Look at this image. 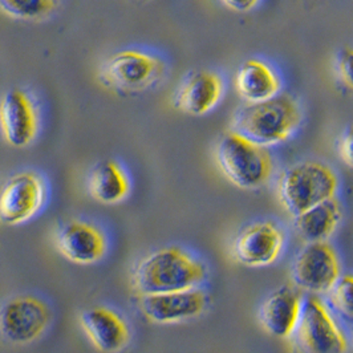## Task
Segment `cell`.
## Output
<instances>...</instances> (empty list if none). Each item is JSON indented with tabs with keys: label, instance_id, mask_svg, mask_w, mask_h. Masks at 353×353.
Returning <instances> with one entry per match:
<instances>
[{
	"label": "cell",
	"instance_id": "cell-1",
	"mask_svg": "<svg viewBox=\"0 0 353 353\" xmlns=\"http://www.w3.org/2000/svg\"><path fill=\"white\" fill-rule=\"evenodd\" d=\"M206 263L190 250L170 245L148 252L130 270L129 283L136 296L198 288L206 282Z\"/></svg>",
	"mask_w": 353,
	"mask_h": 353
},
{
	"label": "cell",
	"instance_id": "cell-2",
	"mask_svg": "<svg viewBox=\"0 0 353 353\" xmlns=\"http://www.w3.org/2000/svg\"><path fill=\"white\" fill-rule=\"evenodd\" d=\"M303 112L299 103L287 93L239 108L232 119V130L262 146L290 140L301 128Z\"/></svg>",
	"mask_w": 353,
	"mask_h": 353
},
{
	"label": "cell",
	"instance_id": "cell-3",
	"mask_svg": "<svg viewBox=\"0 0 353 353\" xmlns=\"http://www.w3.org/2000/svg\"><path fill=\"white\" fill-rule=\"evenodd\" d=\"M168 74V63L159 52L130 46L117 50L101 61L99 83L120 94H139L157 88Z\"/></svg>",
	"mask_w": 353,
	"mask_h": 353
},
{
	"label": "cell",
	"instance_id": "cell-4",
	"mask_svg": "<svg viewBox=\"0 0 353 353\" xmlns=\"http://www.w3.org/2000/svg\"><path fill=\"white\" fill-rule=\"evenodd\" d=\"M215 157L223 176L239 189H259L274 173V159L268 148L232 129L218 142Z\"/></svg>",
	"mask_w": 353,
	"mask_h": 353
},
{
	"label": "cell",
	"instance_id": "cell-5",
	"mask_svg": "<svg viewBox=\"0 0 353 353\" xmlns=\"http://www.w3.org/2000/svg\"><path fill=\"white\" fill-rule=\"evenodd\" d=\"M51 183L36 168L12 172L0 182V225L21 226L32 222L48 208Z\"/></svg>",
	"mask_w": 353,
	"mask_h": 353
},
{
	"label": "cell",
	"instance_id": "cell-6",
	"mask_svg": "<svg viewBox=\"0 0 353 353\" xmlns=\"http://www.w3.org/2000/svg\"><path fill=\"white\" fill-rule=\"evenodd\" d=\"M339 178L335 170L320 161H303L285 170L278 179V198L294 216L336 196Z\"/></svg>",
	"mask_w": 353,
	"mask_h": 353
},
{
	"label": "cell",
	"instance_id": "cell-7",
	"mask_svg": "<svg viewBox=\"0 0 353 353\" xmlns=\"http://www.w3.org/2000/svg\"><path fill=\"white\" fill-rule=\"evenodd\" d=\"M54 320L52 303L39 292H20L0 303V339L26 347L48 334Z\"/></svg>",
	"mask_w": 353,
	"mask_h": 353
},
{
	"label": "cell",
	"instance_id": "cell-8",
	"mask_svg": "<svg viewBox=\"0 0 353 353\" xmlns=\"http://www.w3.org/2000/svg\"><path fill=\"white\" fill-rule=\"evenodd\" d=\"M53 245L71 263L94 265L108 258L112 250V235L99 219L73 216L56 225Z\"/></svg>",
	"mask_w": 353,
	"mask_h": 353
},
{
	"label": "cell",
	"instance_id": "cell-9",
	"mask_svg": "<svg viewBox=\"0 0 353 353\" xmlns=\"http://www.w3.org/2000/svg\"><path fill=\"white\" fill-rule=\"evenodd\" d=\"M43 129V109L32 89L12 87L0 96V136L7 145L26 149Z\"/></svg>",
	"mask_w": 353,
	"mask_h": 353
},
{
	"label": "cell",
	"instance_id": "cell-10",
	"mask_svg": "<svg viewBox=\"0 0 353 353\" xmlns=\"http://www.w3.org/2000/svg\"><path fill=\"white\" fill-rule=\"evenodd\" d=\"M299 353H345L348 340L327 303L316 295L303 301L301 319L294 332Z\"/></svg>",
	"mask_w": 353,
	"mask_h": 353
},
{
	"label": "cell",
	"instance_id": "cell-11",
	"mask_svg": "<svg viewBox=\"0 0 353 353\" xmlns=\"http://www.w3.org/2000/svg\"><path fill=\"white\" fill-rule=\"evenodd\" d=\"M80 327L89 343L101 353H123L134 337L130 319L110 304H94L81 311Z\"/></svg>",
	"mask_w": 353,
	"mask_h": 353
},
{
	"label": "cell",
	"instance_id": "cell-12",
	"mask_svg": "<svg viewBox=\"0 0 353 353\" xmlns=\"http://www.w3.org/2000/svg\"><path fill=\"white\" fill-rule=\"evenodd\" d=\"M291 276L295 285L312 295H327L341 276L340 259L328 242L305 243L296 254Z\"/></svg>",
	"mask_w": 353,
	"mask_h": 353
},
{
	"label": "cell",
	"instance_id": "cell-13",
	"mask_svg": "<svg viewBox=\"0 0 353 353\" xmlns=\"http://www.w3.org/2000/svg\"><path fill=\"white\" fill-rule=\"evenodd\" d=\"M210 303L201 287L137 296L142 316L153 324H178L202 316Z\"/></svg>",
	"mask_w": 353,
	"mask_h": 353
},
{
	"label": "cell",
	"instance_id": "cell-14",
	"mask_svg": "<svg viewBox=\"0 0 353 353\" xmlns=\"http://www.w3.org/2000/svg\"><path fill=\"white\" fill-rule=\"evenodd\" d=\"M285 234L272 221L254 222L242 230L234 242L235 259L248 267H265L282 255Z\"/></svg>",
	"mask_w": 353,
	"mask_h": 353
},
{
	"label": "cell",
	"instance_id": "cell-15",
	"mask_svg": "<svg viewBox=\"0 0 353 353\" xmlns=\"http://www.w3.org/2000/svg\"><path fill=\"white\" fill-rule=\"evenodd\" d=\"M223 92V80L216 72L209 70L189 72L176 87L173 105L185 114L199 117L212 112L219 104Z\"/></svg>",
	"mask_w": 353,
	"mask_h": 353
},
{
	"label": "cell",
	"instance_id": "cell-16",
	"mask_svg": "<svg viewBox=\"0 0 353 353\" xmlns=\"http://www.w3.org/2000/svg\"><path fill=\"white\" fill-rule=\"evenodd\" d=\"M303 296L298 287L284 284L272 291L259 307L258 318L261 325L270 335L292 337L303 310Z\"/></svg>",
	"mask_w": 353,
	"mask_h": 353
},
{
	"label": "cell",
	"instance_id": "cell-17",
	"mask_svg": "<svg viewBox=\"0 0 353 353\" xmlns=\"http://www.w3.org/2000/svg\"><path fill=\"white\" fill-rule=\"evenodd\" d=\"M85 188L89 196L106 206L125 202L133 190L132 174L121 159H103L89 169Z\"/></svg>",
	"mask_w": 353,
	"mask_h": 353
},
{
	"label": "cell",
	"instance_id": "cell-18",
	"mask_svg": "<svg viewBox=\"0 0 353 353\" xmlns=\"http://www.w3.org/2000/svg\"><path fill=\"white\" fill-rule=\"evenodd\" d=\"M235 89L248 103H259L278 96L282 80L276 71L259 59H248L235 73Z\"/></svg>",
	"mask_w": 353,
	"mask_h": 353
},
{
	"label": "cell",
	"instance_id": "cell-19",
	"mask_svg": "<svg viewBox=\"0 0 353 353\" xmlns=\"http://www.w3.org/2000/svg\"><path fill=\"white\" fill-rule=\"evenodd\" d=\"M341 218V205L334 196L295 215L294 225L305 243L327 242L339 228Z\"/></svg>",
	"mask_w": 353,
	"mask_h": 353
},
{
	"label": "cell",
	"instance_id": "cell-20",
	"mask_svg": "<svg viewBox=\"0 0 353 353\" xmlns=\"http://www.w3.org/2000/svg\"><path fill=\"white\" fill-rule=\"evenodd\" d=\"M63 6V0H0V12L8 18L41 23L52 19Z\"/></svg>",
	"mask_w": 353,
	"mask_h": 353
},
{
	"label": "cell",
	"instance_id": "cell-21",
	"mask_svg": "<svg viewBox=\"0 0 353 353\" xmlns=\"http://www.w3.org/2000/svg\"><path fill=\"white\" fill-rule=\"evenodd\" d=\"M327 305L336 315L353 323V275H341L327 294Z\"/></svg>",
	"mask_w": 353,
	"mask_h": 353
},
{
	"label": "cell",
	"instance_id": "cell-22",
	"mask_svg": "<svg viewBox=\"0 0 353 353\" xmlns=\"http://www.w3.org/2000/svg\"><path fill=\"white\" fill-rule=\"evenodd\" d=\"M336 67L339 77L344 85L353 89V48L347 47L339 52Z\"/></svg>",
	"mask_w": 353,
	"mask_h": 353
},
{
	"label": "cell",
	"instance_id": "cell-23",
	"mask_svg": "<svg viewBox=\"0 0 353 353\" xmlns=\"http://www.w3.org/2000/svg\"><path fill=\"white\" fill-rule=\"evenodd\" d=\"M339 153L341 159L353 169V124L344 130L339 143Z\"/></svg>",
	"mask_w": 353,
	"mask_h": 353
},
{
	"label": "cell",
	"instance_id": "cell-24",
	"mask_svg": "<svg viewBox=\"0 0 353 353\" xmlns=\"http://www.w3.org/2000/svg\"><path fill=\"white\" fill-rule=\"evenodd\" d=\"M230 10L236 12H248L254 10L261 0H221Z\"/></svg>",
	"mask_w": 353,
	"mask_h": 353
},
{
	"label": "cell",
	"instance_id": "cell-25",
	"mask_svg": "<svg viewBox=\"0 0 353 353\" xmlns=\"http://www.w3.org/2000/svg\"><path fill=\"white\" fill-rule=\"evenodd\" d=\"M134 1H142V0H134Z\"/></svg>",
	"mask_w": 353,
	"mask_h": 353
}]
</instances>
